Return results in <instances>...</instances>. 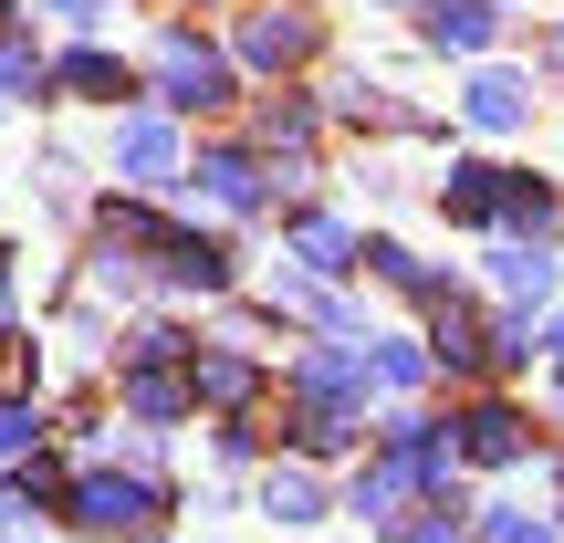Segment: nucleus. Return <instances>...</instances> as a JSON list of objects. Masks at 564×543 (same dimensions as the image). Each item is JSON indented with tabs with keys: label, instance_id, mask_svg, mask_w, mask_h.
Returning <instances> with one entry per match:
<instances>
[{
	"label": "nucleus",
	"instance_id": "f257e3e1",
	"mask_svg": "<svg viewBox=\"0 0 564 543\" xmlns=\"http://www.w3.org/2000/svg\"><path fill=\"white\" fill-rule=\"evenodd\" d=\"M449 439H460V470H523L533 460V408L481 387V398L449 408Z\"/></svg>",
	"mask_w": 564,
	"mask_h": 543
},
{
	"label": "nucleus",
	"instance_id": "f03ea898",
	"mask_svg": "<svg viewBox=\"0 0 564 543\" xmlns=\"http://www.w3.org/2000/svg\"><path fill=\"white\" fill-rule=\"evenodd\" d=\"M282 387H293L303 408H345V419H366V345L356 335H324V345H293V366H282Z\"/></svg>",
	"mask_w": 564,
	"mask_h": 543
},
{
	"label": "nucleus",
	"instance_id": "7ed1b4c3",
	"mask_svg": "<svg viewBox=\"0 0 564 543\" xmlns=\"http://www.w3.org/2000/svg\"><path fill=\"white\" fill-rule=\"evenodd\" d=\"M533 74H512V63H470V84H460V126L470 137H523L533 126Z\"/></svg>",
	"mask_w": 564,
	"mask_h": 543
},
{
	"label": "nucleus",
	"instance_id": "20e7f679",
	"mask_svg": "<svg viewBox=\"0 0 564 543\" xmlns=\"http://www.w3.org/2000/svg\"><path fill=\"white\" fill-rule=\"evenodd\" d=\"M502 188H512V167H491V158H449V178L429 188V199H440L449 230H491V241H502Z\"/></svg>",
	"mask_w": 564,
	"mask_h": 543
},
{
	"label": "nucleus",
	"instance_id": "39448f33",
	"mask_svg": "<svg viewBox=\"0 0 564 543\" xmlns=\"http://www.w3.org/2000/svg\"><path fill=\"white\" fill-rule=\"evenodd\" d=\"M314 42H324V21L293 11V0H262V11L241 21V63H262V74H282V63H314Z\"/></svg>",
	"mask_w": 564,
	"mask_h": 543
},
{
	"label": "nucleus",
	"instance_id": "423d86ee",
	"mask_svg": "<svg viewBox=\"0 0 564 543\" xmlns=\"http://www.w3.org/2000/svg\"><path fill=\"white\" fill-rule=\"evenodd\" d=\"M419 42H429V53H460V63H491L502 11H491V0H429V11H419Z\"/></svg>",
	"mask_w": 564,
	"mask_h": 543
},
{
	"label": "nucleus",
	"instance_id": "0eeeda50",
	"mask_svg": "<svg viewBox=\"0 0 564 543\" xmlns=\"http://www.w3.org/2000/svg\"><path fill=\"white\" fill-rule=\"evenodd\" d=\"M158 84H167V105H230V63L209 42H188V32L158 42Z\"/></svg>",
	"mask_w": 564,
	"mask_h": 543
},
{
	"label": "nucleus",
	"instance_id": "6e6552de",
	"mask_svg": "<svg viewBox=\"0 0 564 543\" xmlns=\"http://www.w3.org/2000/svg\"><path fill=\"white\" fill-rule=\"evenodd\" d=\"M502 241H533V251L564 241V188L544 178V167H512V188H502Z\"/></svg>",
	"mask_w": 564,
	"mask_h": 543
},
{
	"label": "nucleus",
	"instance_id": "1a4fd4ad",
	"mask_svg": "<svg viewBox=\"0 0 564 543\" xmlns=\"http://www.w3.org/2000/svg\"><path fill=\"white\" fill-rule=\"evenodd\" d=\"M481 282H491V303H523V314H533V303L564 282V262H554V251H533V241H491L481 251Z\"/></svg>",
	"mask_w": 564,
	"mask_h": 543
},
{
	"label": "nucleus",
	"instance_id": "9d476101",
	"mask_svg": "<svg viewBox=\"0 0 564 543\" xmlns=\"http://www.w3.org/2000/svg\"><path fill=\"white\" fill-rule=\"evenodd\" d=\"M356 251H366V241L335 220V209H303V220H293V262H303V282H324V293L356 272Z\"/></svg>",
	"mask_w": 564,
	"mask_h": 543
},
{
	"label": "nucleus",
	"instance_id": "9b49d317",
	"mask_svg": "<svg viewBox=\"0 0 564 543\" xmlns=\"http://www.w3.org/2000/svg\"><path fill=\"white\" fill-rule=\"evenodd\" d=\"M74 523L84 533H158V491H147V481H84L74 491Z\"/></svg>",
	"mask_w": 564,
	"mask_h": 543
},
{
	"label": "nucleus",
	"instance_id": "f8f14e48",
	"mask_svg": "<svg viewBox=\"0 0 564 543\" xmlns=\"http://www.w3.org/2000/svg\"><path fill=\"white\" fill-rule=\"evenodd\" d=\"M345 512H356L366 533H408V512H419V491H408V470H387V460H366L356 481H345Z\"/></svg>",
	"mask_w": 564,
	"mask_h": 543
},
{
	"label": "nucleus",
	"instance_id": "ddd939ff",
	"mask_svg": "<svg viewBox=\"0 0 564 543\" xmlns=\"http://www.w3.org/2000/svg\"><path fill=\"white\" fill-rule=\"evenodd\" d=\"M366 387L408 408V398L429 387V345H419V335H366Z\"/></svg>",
	"mask_w": 564,
	"mask_h": 543
},
{
	"label": "nucleus",
	"instance_id": "4468645a",
	"mask_svg": "<svg viewBox=\"0 0 564 543\" xmlns=\"http://www.w3.org/2000/svg\"><path fill=\"white\" fill-rule=\"evenodd\" d=\"M199 188L220 209H262V158H251V146H209V158H199Z\"/></svg>",
	"mask_w": 564,
	"mask_h": 543
},
{
	"label": "nucleus",
	"instance_id": "2eb2a0df",
	"mask_svg": "<svg viewBox=\"0 0 564 543\" xmlns=\"http://www.w3.org/2000/svg\"><path fill=\"white\" fill-rule=\"evenodd\" d=\"M470 543H564V523L523 502H470Z\"/></svg>",
	"mask_w": 564,
	"mask_h": 543
},
{
	"label": "nucleus",
	"instance_id": "dca6fc26",
	"mask_svg": "<svg viewBox=\"0 0 564 543\" xmlns=\"http://www.w3.org/2000/svg\"><path fill=\"white\" fill-rule=\"evenodd\" d=\"M251 387H262V366H251V356H230V345H209V356L188 366V398H209V408H241Z\"/></svg>",
	"mask_w": 564,
	"mask_h": 543
},
{
	"label": "nucleus",
	"instance_id": "f3484780",
	"mask_svg": "<svg viewBox=\"0 0 564 543\" xmlns=\"http://www.w3.org/2000/svg\"><path fill=\"white\" fill-rule=\"evenodd\" d=\"M356 439H366V419H345V408H293V449L303 460H345Z\"/></svg>",
	"mask_w": 564,
	"mask_h": 543
},
{
	"label": "nucleus",
	"instance_id": "a211bd4d",
	"mask_svg": "<svg viewBox=\"0 0 564 543\" xmlns=\"http://www.w3.org/2000/svg\"><path fill=\"white\" fill-rule=\"evenodd\" d=\"M491 377H523V366L533 356H544V345H533V314H523V303H491Z\"/></svg>",
	"mask_w": 564,
	"mask_h": 543
},
{
	"label": "nucleus",
	"instance_id": "6ab92c4d",
	"mask_svg": "<svg viewBox=\"0 0 564 543\" xmlns=\"http://www.w3.org/2000/svg\"><path fill=\"white\" fill-rule=\"evenodd\" d=\"M262 512H272V523H324V481H314V470H272V481H262Z\"/></svg>",
	"mask_w": 564,
	"mask_h": 543
},
{
	"label": "nucleus",
	"instance_id": "aec40b11",
	"mask_svg": "<svg viewBox=\"0 0 564 543\" xmlns=\"http://www.w3.org/2000/svg\"><path fill=\"white\" fill-rule=\"evenodd\" d=\"M116 158L137 167V178H167V167H178V137H167L158 116H137V126H126V137H116Z\"/></svg>",
	"mask_w": 564,
	"mask_h": 543
},
{
	"label": "nucleus",
	"instance_id": "412c9836",
	"mask_svg": "<svg viewBox=\"0 0 564 543\" xmlns=\"http://www.w3.org/2000/svg\"><path fill=\"white\" fill-rule=\"evenodd\" d=\"M314 126H324V105H314V95L262 105V146H293V158H303V146H314Z\"/></svg>",
	"mask_w": 564,
	"mask_h": 543
},
{
	"label": "nucleus",
	"instance_id": "4be33fe9",
	"mask_svg": "<svg viewBox=\"0 0 564 543\" xmlns=\"http://www.w3.org/2000/svg\"><path fill=\"white\" fill-rule=\"evenodd\" d=\"M398 543H470V491H460V502H419Z\"/></svg>",
	"mask_w": 564,
	"mask_h": 543
},
{
	"label": "nucleus",
	"instance_id": "5701e85b",
	"mask_svg": "<svg viewBox=\"0 0 564 543\" xmlns=\"http://www.w3.org/2000/svg\"><path fill=\"white\" fill-rule=\"evenodd\" d=\"M63 84H74V95H105V105H116V95H126V63H105V53H74V63H63Z\"/></svg>",
	"mask_w": 564,
	"mask_h": 543
},
{
	"label": "nucleus",
	"instance_id": "b1692460",
	"mask_svg": "<svg viewBox=\"0 0 564 543\" xmlns=\"http://www.w3.org/2000/svg\"><path fill=\"white\" fill-rule=\"evenodd\" d=\"M533 345H544V366L564 377V314H544V324H533Z\"/></svg>",
	"mask_w": 564,
	"mask_h": 543
},
{
	"label": "nucleus",
	"instance_id": "393cba45",
	"mask_svg": "<svg viewBox=\"0 0 564 543\" xmlns=\"http://www.w3.org/2000/svg\"><path fill=\"white\" fill-rule=\"evenodd\" d=\"M544 84H564V11L544 21Z\"/></svg>",
	"mask_w": 564,
	"mask_h": 543
},
{
	"label": "nucleus",
	"instance_id": "a878e982",
	"mask_svg": "<svg viewBox=\"0 0 564 543\" xmlns=\"http://www.w3.org/2000/svg\"><path fill=\"white\" fill-rule=\"evenodd\" d=\"M366 11H429V0H366Z\"/></svg>",
	"mask_w": 564,
	"mask_h": 543
},
{
	"label": "nucleus",
	"instance_id": "bb28decb",
	"mask_svg": "<svg viewBox=\"0 0 564 543\" xmlns=\"http://www.w3.org/2000/svg\"><path fill=\"white\" fill-rule=\"evenodd\" d=\"M491 11H502V21H512V11H523V0H491Z\"/></svg>",
	"mask_w": 564,
	"mask_h": 543
},
{
	"label": "nucleus",
	"instance_id": "cd10ccee",
	"mask_svg": "<svg viewBox=\"0 0 564 543\" xmlns=\"http://www.w3.org/2000/svg\"><path fill=\"white\" fill-rule=\"evenodd\" d=\"M554 419H564V377H554Z\"/></svg>",
	"mask_w": 564,
	"mask_h": 543
}]
</instances>
